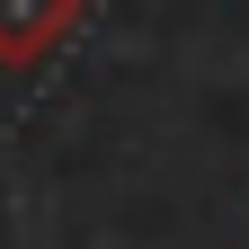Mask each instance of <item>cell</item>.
Masks as SVG:
<instances>
[{"label": "cell", "instance_id": "cell-1", "mask_svg": "<svg viewBox=\"0 0 249 249\" xmlns=\"http://www.w3.org/2000/svg\"><path fill=\"white\" fill-rule=\"evenodd\" d=\"M80 0H0V71H36L71 45Z\"/></svg>", "mask_w": 249, "mask_h": 249}]
</instances>
